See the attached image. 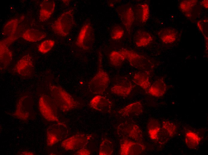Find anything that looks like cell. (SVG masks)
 I'll list each match as a JSON object with an SVG mask.
<instances>
[{"mask_svg":"<svg viewBox=\"0 0 208 155\" xmlns=\"http://www.w3.org/2000/svg\"><path fill=\"white\" fill-rule=\"evenodd\" d=\"M90 105L94 109L105 113L110 112L112 106V103L108 99L100 95L93 97L90 101Z\"/></svg>","mask_w":208,"mask_h":155,"instance_id":"obj_17","label":"cell"},{"mask_svg":"<svg viewBox=\"0 0 208 155\" xmlns=\"http://www.w3.org/2000/svg\"><path fill=\"white\" fill-rule=\"evenodd\" d=\"M111 64L115 67L121 66L126 60L123 54L120 51H113L109 55Z\"/></svg>","mask_w":208,"mask_h":155,"instance_id":"obj_29","label":"cell"},{"mask_svg":"<svg viewBox=\"0 0 208 155\" xmlns=\"http://www.w3.org/2000/svg\"><path fill=\"white\" fill-rule=\"evenodd\" d=\"M34 70L32 58L29 54L23 56L18 61L14 67L15 72L21 76L25 77L31 76Z\"/></svg>","mask_w":208,"mask_h":155,"instance_id":"obj_13","label":"cell"},{"mask_svg":"<svg viewBox=\"0 0 208 155\" xmlns=\"http://www.w3.org/2000/svg\"><path fill=\"white\" fill-rule=\"evenodd\" d=\"M90 151L83 148L78 150V151L75 153L74 155H90Z\"/></svg>","mask_w":208,"mask_h":155,"instance_id":"obj_34","label":"cell"},{"mask_svg":"<svg viewBox=\"0 0 208 155\" xmlns=\"http://www.w3.org/2000/svg\"><path fill=\"white\" fill-rule=\"evenodd\" d=\"M51 97L57 107L64 112L78 107L80 103L62 87L55 85H49Z\"/></svg>","mask_w":208,"mask_h":155,"instance_id":"obj_1","label":"cell"},{"mask_svg":"<svg viewBox=\"0 0 208 155\" xmlns=\"http://www.w3.org/2000/svg\"><path fill=\"white\" fill-rule=\"evenodd\" d=\"M117 132L123 138L143 142L142 131L138 125L133 121L127 120L121 123L117 127Z\"/></svg>","mask_w":208,"mask_h":155,"instance_id":"obj_5","label":"cell"},{"mask_svg":"<svg viewBox=\"0 0 208 155\" xmlns=\"http://www.w3.org/2000/svg\"><path fill=\"white\" fill-rule=\"evenodd\" d=\"M109 83V76L103 68L102 55L101 52L99 51L97 72L89 82L88 88L90 91L93 94H102L108 87Z\"/></svg>","mask_w":208,"mask_h":155,"instance_id":"obj_2","label":"cell"},{"mask_svg":"<svg viewBox=\"0 0 208 155\" xmlns=\"http://www.w3.org/2000/svg\"><path fill=\"white\" fill-rule=\"evenodd\" d=\"M19 36L14 35L7 37L0 42V62L1 70L7 67L10 64L13 57L12 52L9 46L19 38Z\"/></svg>","mask_w":208,"mask_h":155,"instance_id":"obj_8","label":"cell"},{"mask_svg":"<svg viewBox=\"0 0 208 155\" xmlns=\"http://www.w3.org/2000/svg\"><path fill=\"white\" fill-rule=\"evenodd\" d=\"M54 44L55 41L52 40H45L39 45L38 47V50L42 53H46L53 48Z\"/></svg>","mask_w":208,"mask_h":155,"instance_id":"obj_32","label":"cell"},{"mask_svg":"<svg viewBox=\"0 0 208 155\" xmlns=\"http://www.w3.org/2000/svg\"><path fill=\"white\" fill-rule=\"evenodd\" d=\"M148 73L145 71L137 72L134 74L132 79L135 84L147 91L151 85Z\"/></svg>","mask_w":208,"mask_h":155,"instance_id":"obj_24","label":"cell"},{"mask_svg":"<svg viewBox=\"0 0 208 155\" xmlns=\"http://www.w3.org/2000/svg\"><path fill=\"white\" fill-rule=\"evenodd\" d=\"M197 25L199 30L202 32L203 35H204L205 38H206L207 39V37H206V35H205V34H204V33L205 34V32H204L203 27L200 21L198 22V23H197Z\"/></svg>","mask_w":208,"mask_h":155,"instance_id":"obj_35","label":"cell"},{"mask_svg":"<svg viewBox=\"0 0 208 155\" xmlns=\"http://www.w3.org/2000/svg\"><path fill=\"white\" fill-rule=\"evenodd\" d=\"M134 42L137 47H145L152 42L153 38L150 33L145 31H137L134 36Z\"/></svg>","mask_w":208,"mask_h":155,"instance_id":"obj_20","label":"cell"},{"mask_svg":"<svg viewBox=\"0 0 208 155\" xmlns=\"http://www.w3.org/2000/svg\"><path fill=\"white\" fill-rule=\"evenodd\" d=\"M113 151L114 146L112 142L107 139H103L100 145L99 154L111 155Z\"/></svg>","mask_w":208,"mask_h":155,"instance_id":"obj_30","label":"cell"},{"mask_svg":"<svg viewBox=\"0 0 208 155\" xmlns=\"http://www.w3.org/2000/svg\"><path fill=\"white\" fill-rule=\"evenodd\" d=\"M28 95L22 96L17 104L16 109L12 115L23 120H27L32 112V101Z\"/></svg>","mask_w":208,"mask_h":155,"instance_id":"obj_11","label":"cell"},{"mask_svg":"<svg viewBox=\"0 0 208 155\" xmlns=\"http://www.w3.org/2000/svg\"><path fill=\"white\" fill-rule=\"evenodd\" d=\"M55 3L53 0H44L40 4L39 19L41 22L47 21L54 12Z\"/></svg>","mask_w":208,"mask_h":155,"instance_id":"obj_18","label":"cell"},{"mask_svg":"<svg viewBox=\"0 0 208 155\" xmlns=\"http://www.w3.org/2000/svg\"><path fill=\"white\" fill-rule=\"evenodd\" d=\"M133 10L135 17L139 22L142 23H145L149 18V8L147 4L144 3L138 4Z\"/></svg>","mask_w":208,"mask_h":155,"instance_id":"obj_23","label":"cell"},{"mask_svg":"<svg viewBox=\"0 0 208 155\" xmlns=\"http://www.w3.org/2000/svg\"><path fill=\"white\" fill-rule=\"evenodd\" d=\"M68 129L64 123H57L50 126L47 130V144L51 146L58 142L64 140L68 136Z\"/></svg>","mask_w":208,"mask_h":155,"instance_id":"obj_7","label":"cell"},{"mask_svg":"<svg viewBox=\"0 0 208 155\" xmlns=\"http://www.w3.org/2000/svg\"><path fill=\"white\" fill-rule=\"evenodd\" d=\"M117 11L126 30L130 34L132 25L135 19L133 8L129 5L124 4L117 8Z\"/></svg>","mask_w":208,"mask_h":155,"instance_id":"obj_14","label":"cell"},{"mask_svg":"<svg viewBox=\"0 0 208 155\" xmlns=\"http://www.w3.org/2000/svg\"><path fill=\"white\" fill-rule=\"evenodd\" d=\"M94 40V32L92 25L89 22L85 23L78 33L76 45L84 50H88L92 47Z\"/></svg>","mask_w":208,"mask_h":155,"instance_id":"obj_6","label":"cell"},{"mask_svg":"<svg viewBox=\"0 0 208 155\" xmlns=\"http://www.w3.org/2000/svg\"><path fill=\"white\" fill-rule=\"evenodd\" d=\"M147 127L148 133L150 139L153 141L157 142L161 128L159 122L156 119H151L148 123Z\"/></svg>","mask_w":208,"mask_h":155,"instance_id":"obj_26","label":"cell"},{"mask_svg":"<svg viewBox=\"0 0 208 155\" xmlns=\"http://www.w3.org/2000/svg\"><path fill=\"white\" fill-rule=\"evenodd\" d=\"M197 0H184L181 1L179 5V8L181 11L185 14V16L189 17L190 16V13L192 9L196 5Z\"/></svg>","mask_w":208,"mask_h":155,"instance_id":"obj_31","label":"cell"},{"mask_svg":"<svg viewBox=\"0 0 208 155\" xmlns=\"http://www.w3.org/2000/svg\"><path fill=\"white\" fill-rule=\"evenodd\" d=\"M22 20V18H14L7 22L3 28L2 33L3 35L8 37L16 34L18 26Z\"/></svg>","mask_w":208,"mask_h":155,"instance_id":"obj_27","label":"cell"},{"mask_svg":"<svg viewBox=\"0 0 208 155\" xmlns=\"http://www.w3.org/2000/svg\"><path fill=\"white\" fill-rule=\"evenodd\" d=\"M134 87L131 81L128 78L121 77L110 90L114 94L127 97L130 94Z\"/></svg>","mask_w":208,"mask_h":155,"instance_id":"obj_16","label":"cell"},{"mask_svg":"<svg viewBox=\"0 0 208 155\" xmlns=\"http://www.w3.org/2000/svg\"><path fill=\"white\" fill-rule=\"evenodd\" d=\"M74 10L71 9L62 13L51 25L53 32L61 36H67L74 26Z\"/></svg>","mask_w":208,"mask_h":155,"instance_id":"obj_3","label":"cell"},{"mask_svg":"<svg viewBox=\"0 0 208 155\" xmlns=\"http://www.w3.org/2000/svg\"><path fill=\"white\" fill-rule=\"evenodd\" d=\"M177 131V127L173 122L167 120L163 121L157 142L161 145L165 144L174 137Z\"/></svg>","mask_w":208,"mask_h":155,"instance_id":"obj_15","label":"cell"},{"mask_svg":"<svg viewBox=\"0 0 208 155\" xmlns=\"http://www.w3.org/2000/svg\"><path fill=\"white\" fill-rule=\"evenodd\" d=\"M38 106L41 114L45 119L50 122L62 123L58 119V108L52 97L45 94L42 95L39 99Z\"/></svg>","mask_w":208,"mask_h":155,"instance_id":"obj_4","label":"cell"},{"mask_svg":"<svg viewBox=\"0 0 208 155\" xmlns=\"http://www.w3.org/2000/svg\"><path fill=\"white\" fill-rule=\"evenodd\" d=\"M201 138L196 133L188 131L185 134V141L186 146L191 149H195L197 147L201 140Z\"/></svg>","mask_w":208,"mask_h":155,"instance_id":"obj_28","label":"cell"},{"mask_svg":"<svg viewBox=\"0 0 208 155\" xmlns=\"http://www.w3.org/2000/svg\"><path fill=\"white\" fill-rule=\"evenodd\" d=\"M146 148V146L143 142L123 138L120 142L119 154L121 155H139L145 150Z\"/></svg>","mask_w":208,"mask_h":155,"instance_id":"obj_12","label":"cell"},{"mask_svg":"<svg viewBox=\"0 0 208 155\" xmlns=\"http://www.w3.org/2000/svg\"><path fill=\"white\" fill-rule=\"evenodd\" d=\"M92 134L78 133L64 140L61 146L67 151L78 150L85 147L92 137Z\"/></svg>","mask_w":208,"mask_h":155,"instance_id":"obj_10","label":"cell"},{"mask_svg":"<svg viewBox=\"0 0 208 155\" xmlns=\"http://www.w3.org/2000/svg\"><path fill=\"white\" fill-rule=\"evenodd\" d=\"M143 111L142 105L140 101L131 103L119 110L118 112L123 117H127L131 115H138Z\"/></svg>","mask_w":208,"mask_h":155,"instance_id":"obj_19","label":"cell"},{"mask_svg":"<svg viewBox=\"0 0 208 155\" xmlns=\"http://www.w3.org/2000/svg\"><path fill=\"white\" fill-rule=\"evenodd\" d=\"M119 51L132 67L138 69L146 70L150 67L151 62L144 56L133 50L125 48H122Z\"/></svg>","mask_w":208,"mask_h":155,"instance_id":"obj_9","label":"cell"},{"mask_svg":"<svg viewBox=\"0 0 208 155\" xmlns=\"http://www.w3.org/2000/svg\"><path fill=\"white\" fill-rule=\"evenodd\" d=\"M124 34L123 28L120 25L117 24L115 25L111 30V37L113 40H117L122 38Z\"/></svg>","mask_w":208,"mask_h":155,"instance_id":"obj_33","label":"cell"},{"mask_svg":"<svg viewBox=\"0 0 208 155\" xmlns=\"http://www.w3.org/2000/svg\"><path fill=\"white\" fill-rule=\"evenodd\" d=\"M166 87L163 80L162 78H160L151 85L147 91L152 96L159 97L163 96L165 94Z\"/></svg>","mask_w":208,"mask_h":155,"instance_id":"obj_21","label":"cell"},{"mask_svg":"<svg viewBox=\"0 0 208 155\" xmlns=\"http://www.w3.org/2000/svg\"><path fill=\"white\" fill-rule=\"evenodd\" d=\"M46 36L45 33L32 28L27 29L21 35V37L25 40L32 42L39 41Z\"/></svg>","mask_w":208,"mask_h":155,"instance_id":"obj_25","label":"cell"},{"mask_svg":"<svg viewBox=\"0 0 208 155\" xmlns=\"http://www.w3.org/2000/svg\"><path fill=\"white\" fill-rule=\"evenodd\" d=\"M176 30L172 28H166L160 30L158 33V36L163 43L171 44L174 42L177 37Z\"/></svg>","mask_w":208,"mask_h":155,"instance_id":"obj_22","label":"cell"},{"mask_svg":"<svg viewBox=\"0 0 208 155\" xmlns=\"http://www.w3.org/2000/svg\"><path fill=\"white\" fill-rule=\"evenodd\" d=\"M18 154L24 155H34V153L32 152H30L27 151H25L19 152L18 153Z\"/></svg>","mask_w":208,"mask_h":155,"instance_id":"obj_36","label":"cell"},{"mask_svg":"<svg viewBox=\"0 0 208 155\" xmlns=\"http://www.w3.org/2000/svg\"><path fill=\"white\" fill-rule=\"evenodd\" d=\"M201 4L206 9H208V0H205L202 1Z\"/></svg>","mask_w":208,"mask_h":155,"instance_id":"obj_37","label":"cell"}]
</instances>
